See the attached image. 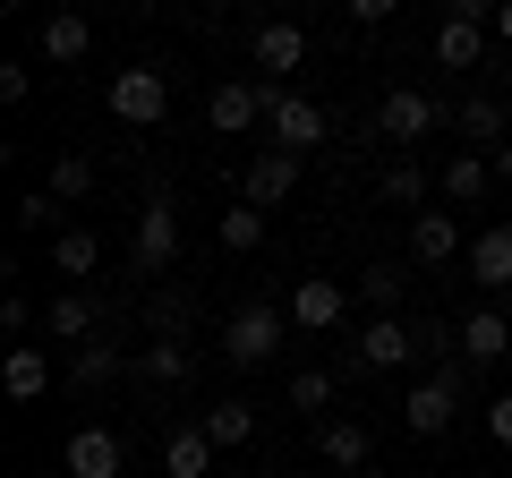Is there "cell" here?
Returning <instances> with one entry per match:
<instances>
[{"mask_svg":"<svg viewBox=\"0 0 512 478\" xmlns=\"http://www.w3.org/2000/svg\"><path fill=\"white\" fill-rule=\"evenodd\" d=\"M137 376H146V385H188V376H197V350H188L180 333H154V342L137 350Z\"/></svg>","mask_w":512,"mask_h":478,"instance_id":"ac0fdd59","label":"cell"},{"mask_svg":"<svg viewBox=\"0 0 512 478\" xmlns=\"http://www.w3.org/2000/svg\"><path fill=\"white\" fill-rule=\"evenodd\" d=\"M282 103V86L274 77H222L214 94H205V129L214 137H248V129H265V111Z\"/></svg>","mask_w":512,"mask_h":478,"instance_id":"6da1fadb","label":"cell"},{"mask_svg":"<svg viewBox=\"0 0 512 478\" xmlns=\"http://www.w3.org/2000/svg\"><path fill=\"white\" fill-rule=\"evenodd\" d=\"M436 120H444V111L427 103L419 86H393V94H384V103H376V129L393 137V154H402V146H419V137L436 129Z\"/></svg>","mask_w":512,"mask_h":478,"instance_id":"ba28073f","label":"cell"},{"mask_svg":"<svg viewBox=\"0 0 512 478\" xmlns=\"http://www.w3.org/2000/svg\"><path fill=\"white\" fill-rule=\"evenodd\" d=\"M393 9H402V0H350V18H359V26H384Z\"/></svg>","mask_w":512,"mask_h":478,"instance_id":"f35d334b","label":"cell"},{"mask_svg":"<svg viewBox=\"0 0 512 478\" xmlns=\"http://www.w3.org/2000/svg\"><path fill=\"white\" fill-rule=\"evenodd\" d=\"M453 129H461V146H470V154H495V146L512 137V111H504V94H461Z\"/></svg>","mask_w":512,"mask_h":478,"instance_id":"8fae6325","label":"cell"},{"mask_svg":"<svg viewBox=\"0 0 512 478\" xmlns=\"http://www.w3.org/2000/svg\"><path fill=\"white\" fill-rule=\"evenodd\" d=\"M470 282L478 291H512V222H495V231L470 239Z\"/></svg>","mask_w":512,"mask_h":478,"instance_id":"e0dca14e","label":"cell"},{"mask_svg":"<svg viewBox=\"0 0 512 478\" xmlns=\"http://www.w3.org/2000/svg\"><path fill=\"white\" fill-rule=\"evenodd\" d=\"M94 265H103V239L94 231H60L52 239V274H94Z\"/></svg>","mask_w":512,"mask_h":478,"instance_id":"83f0119b","label":"cell"},{"mask_svg":"<svg viewBox=\"0 0 512 478\" xmlns=\"http://www.w3.org/2000/svg\"><path fill=\"white\" fill-rule=\"evenodd\" d=\"M94 180H103V171H94V154H52V197H60V205L94 197Z\"/></svg>","mask_w":512,"mask_h":478,"instance_id":"4316f807","label":"cell"},{"mask_svg":"<svg viewBox=\"0 0 512 478\" xmlns=\"http://www.w3.org/2000/svg\"><path fill=\"white\" fill-rule=\"evenodd\" d=\"M410 257H419V265L461 257V222L444 214V205H419V222H410Z\"/></svg>","mask_w":512,"mask_h":478,"instance_id":"ffe728a7","label":"cell"},{"mask_svg":"<svg viewBox=\"0 0 512 478\" xmlns=\"http://www.w3.org/2000/svg\"><path fill=\"white\" fill-rule=\"evenodd\" d=\"M291 410H316V419H325L333 410V368H299L291 376Z\"/></svg>","mask_w":512,"mask_h":478,"instance_id":"1f68e13d","label":"cell"},{"mask_svg":"<svg viewBox=\"0 0 512 478\" xmlns=\"http://www.w3.org/2000/svg\"><path fill=\"white\" fill-rule=\"evenodd\" d=\"M26 86H35V77H26V60H0V103H26Z\"/></svg>","mask_w":512,"mask_h":478,"instance_id":"d590c367","label":"cell"},{"mask_svg":"<svg viewBox=\"0 0 512 478\" xmlns=\"http://www.w3.org/2000/svg\"><path fill=\"white\" fill-rule=\"evenodd\" d=\"M487 436L512 444V393H495V402H487Z\"/></svg>","mask_w":512,"mask_h":478,"instance_id":"8d00e7d4","label":"cell"},{"mask_svg":"<svg viewBox=\"0 0 512 478\" xmlns=\"http://www.w3.org/2000/svg\"><path fill=\"white\" fill-rule=\"evenodd\" d=\"M453 410H461V359L410 385V402H402V427H410V436H444V427H453Z\"/></svg>","mask_w":512,"mask_h":478,"instance_id":"5b68a950","label":"cell"},{"mask_svg":"<svg viewBox=\"0 0 512 478\" xmlns=\"http://www.w3.org/2000/svg\"><path fill=\"white\" fill-rule=\"evenodd\" d=\"M478 52H487V26H470V18H444L436 26V60H444V69H478Z\"/></svg>","mask_w":512,"mask_h":478,"instance_id":"cb8c5ba5","label":"cell"},{"mask_svg":"<svg viewBox=\"0 0 512 478\" xmlns=\"http://www.w3.org/2000/svg\"><path fill=\"white\" fill-rule=\"evenodd\" d=\"M35 52L52 60V69H69V60H86V52H94V26L77 18V9H52V18L35 26Z\"/></svg>","mask_w":512,"mask_h":478,"instance_id":"2e32d148","label":"cell"},{"mask_svg":"<svg viewBox=\"0 0 512 478\" xmlns=\"http://www.w3.org/2000/svg\"><path fill=\"white\" fill-rule=\"evenodd\" d=\"M146 325H154V333H180V325H188V299H180V291H163V299L146 308Z\"/></svg>","mask_w":512,"mask_h":478,"instance_id":"836d02e7","label":"cell"},{"mask_svg":"<svg viewBox=\"0 0 512 478\" xmlns=\"http://www.w3.org/2000/svg\"><path fill=\"white\" fill-rule=\"evenodd\" d=\"M214 239H222V248H231V257H248L256 239H265V205H248V197H239V205H222Z\"/></svg>","mask_w":512,"mask_h":478,"instance_id":"484cf974","label":"cell"},{"mask_svg":"<svg viewBox=\"0 0 512 478\" xmlns=\"http://www.w3.org/2000/svg\"><path fill=\"white\" fill-rule=\"evenodd\" d=\"M376 188H384V205H419L427 197V171L410 163V154H393V163L376 171Z\"/></svg>","mask_w":512,"mask_h":478,"instance_id":"f1b7e54d","label":"cell"},{"mask_svg":"<svg viewBox=\"0 0 512 478\" xmlns=\"http://www.w3.org/2000/svg\"><path fill=\"white\" fill-rule=\"evenodd\" d=\"M487 180H495V163H487V154H470V146L444 163V197H453V205H478V197H487Z\"/></svg>","mask_w":512,"mask_h":478,"instance_id":"d4e9b609","label":"cell"},{"mask_svg":"<svg viewBox=\"0 0 512 478\" xmlns=\"http://www.w3.org/2000/svg\"><path fill=\"white\" fill-rule=\"evenodd\" d=\"M444 18H470V26H495V0H444Z\"/></svg>","mask_w":512,"mask_h":478,"instance_id":"74e56055","label":"cell"},{"mask_svg":"<svg viewBox=\"0 0 512 478\" xmlns=\"http://www.w3.org/2000/svg\"><path fill=\"white\" fill-rule=\"evenodd\" d=\"M214 453H222V444L205 436V427H171V444H163V470H171V478H205V470H214Z\"/></svg>","mask_w":512,"mask_h":478,"instance_id":"7402d4cb","label":"cell"},{"mask_svg":"<svg viewBox=\"0 0 512 478\" xmlns=\"http://www.w3.org/2000/svg\"><path fill=\"white\" fill-rule=\"evenodd\" d=\"M128 265H137V274H171V265H180V197H171V188H154V197L137 205Z\"/></svg>","mask_w":512,"mask_h":478,"instance_id":"7a4b0ae2","label":"cell"},{"mask_svg":"<svg viewBox=\"0 0 512 478\" xmlns=\"http://www.w3.org/2000/svg\"><path fill=\"white\" fill-rule=\"evenodd\" d=\"M43 325H52V342H86V333L103 325V299H94V291H60Z\"/></svg>","mask_w":512,"mask_h":478,"instance_id":"44dd1931","label":"cell"},{"mask_svg":"<svg viewBox=\"0 0 512 478\" xmlns=\"http://www.w3.org/2000/svg\"><path fill=\"white\" fill-rule=\"evenodd\" d=\"M103 103H111L120 129H154V120L171 111V77H163V69H120V77L103 86Z\"/></svg>","mask_w":512,"mask_h":478,"instance_id":"277c9868","label":"cell"},{"mask_svg":"<svg viewBox=\"0 0 512 478\" xmlns=\"http://www.w3.org/2000/svg\"><path fill=\"white\" fill-rule=\"evenodd\" d=\"M512 350V325L495 308H478V316H461V368H495Z\"/></svg>","mask_w":512,"mask_h":478,"instance_id":"d6986e66","label":"cell"},{"mask_svg":"<svg viewBox=\"0 0 512 478\" xmlns=\"http://www.w3.org/2000/svg\"><path fill=\"white\" fill-rule=\"evenodd\" d=\"M52 214H60V197H52V188L18 197V231H26V239H35V231H52Z\"/></svg>","mask_w":512,"mask_h":478,"instance_id":"d6a6232c","label":"cell"},{"mask_svg":"<svg viewBox=\"0 0 512 478\" xmlns=\"http://www.w3.org/2000/svg\"><path fill=\"white\" fill-rule=\"evenodd\" d=\"M350 299H359V308H376V316H393V308H402V274H393V265H367Z\"/></svg>","mask_w":512,"mask_h":478,"instance_id":"4dcf8cb0","label":"cell"},{"mask_svg":"<svg viewBox=\"0 0 512 478\" xmlns=\"http://www.w3.org/2000/svg\"><path fill=\"white\" fill-rule=\"evenodd\" d=\"M299 188V154H282V146H256L248 154V171H239V197L248 205H282Z\"/></svg>","mask_w":512,"mask_h":478,"instance_id":"9c48e42d","label":"cell"},{"mask_svg":"<svg viewBox=\"0 0 512 478\" xmlns=\"http://www.w3.org/2000/svg\"><path fill=\"white\" fill-rule=\"evenodd\" d=\"M282 333H291V308H265V299L239 308L231 325H222V368H265L282 350Z\"/></svg>","mask_w":512,"mask_h":478,"instance_id":"3957f363","label":"cell"},{"mask_svg":"<svg viewBox=\"0 0 512 478\" xmlns=\"http://www.w3.org/2000/svg\"><path fill=\"white\" fill-rule=\"evenodd\" d=\"M487 163H495V180H512V137H504V146L487 154Z\"/></svg>","mask_w":512,"mask_h":478,"instance_id":"60d3db41","label":"cell"},{"mask_svg":"<svg viewBox=\"0 0 512 478\" xmlns=\"http://www.w3.org/2000/svg\"><path fill=\"white\" fill-rule=\"evenodd\" d=\"M342 316H350V291H342L333 274H308V282L291 291V325H299V333H333Z\"/></svg>","mask_w":512,"mask_h":478,"instance_id":"30bf717a","label":"cell"},{"mask_svg":"<svg viewBox=\"0 0 512 478\" xmlns=\"http://www.w3.org/2000/svg\"><path fill=\"white\" fill-rule=\"evenodd\" d=\"M0 393H9V402H43V393H52V359H43V342H9V359H0Z\"/></svg>","mask_w":512,"mask_h":478,"instance_id":"5bb4252c","label":"cell"},{"mask_svg":"<svg viewBox=\"0 0 512 478\" xmlns=\"http://www.w3.org/2000/svg\"><path fill=\"white\" fill-rule=\"evenodd\" d=\"M26 325H35V299L9 291V299H0V333H26Z\"/></svg>","mask_w":512,"mask_h":478,"instance_id":"e575fe53","label":"cell"},{"mask_svg":"<svg viewBox=\"0 0 512 478\" xmlns=\"http://www.w3.org/2000/svg\"><path fill=\"white\" fill-rule=\"evenodd\" d=\"M60 461H69V478H120L128 444L111 436V427H77V436H69V453H60Z\"/></svg>","mask_w":512,"mask_h":478,"instance_id":"4fadbf2b","label":"cell"},{"mask_svg":"<svg viewBox=\"0 0 512 478\" xmlns=\"http://www.w3.org/2000/svg\"><path fill=\"white\" fill-rule=\"evenodd\" d=\"M248 60H256V77H274V86H282V77L308 60V35H299L291 18H274V26H256V35H248Z\"/></svg>","mask_w":512,"mask_h":478,"instance_id":"7c38bea8","label":"cell"},{"mask_svg":"<svg viewBox=\"0 0 512 478\" xmlns=\"http://www.w3.org/2000/svg\"><path fill=\"white\" fill-rule=\"evenodd\" d=\"M316 453H325V470H367L376 436H367V419H316Z\"/></svg>","mask_w":512,"mask_h":478,"instance_id":"9a60e30c","label":"cell"},{"mask_svg":"<svg viewBox=\"0 0 512 478\" xmlns=\"http://www.w3.org/2000/svg\"><path fill=\"white\" fill-rule=\"evenodd\" d=\"M419 359V325H402V316H376V325L350 342V368L359 376H384V368H410Z\"/></svg>","mask_w":512,"mask_h":478,"instance_id":"8992f818","label":"cell"},{"mask_svg":"<svg viewBox=\"0 0 512 478\" xmlns=\"http://www.w3.org/2000/svg\"><path fill=\"white\" fill-rule=\"evenodd\" d=\"M265 146H282V154H316V146H325V111H316L308 94L282 86V103L265 111Z\"/></svg>","mask_w":512,"mask_h":478,"instance_id":"52a82bcc","label":"cell"},{"mask_svg":"<svg viewBox=\"0 0 512 478\" xmlns=\"http://www.w3.org/2000/svg\"><path fill=\"white\" fill-rule=\"evenodd\" d=\"M111 376H120V342H77V359H69V385H77V393H103Z\"/></svg>","mask_w":512,"mask_h":478,"instance_id":"603a6c76","label":"cell"},{"mask_svg":"<svg viewBox=\"0 0 512 478\" xmlns=\"http://www.w3.org/2000/svg\"><path fill=\"white\" fill-rule=\"evenodd\" d=\"M495 43H512V0H495Z\"/></svg>","mask_w":512,"mask_h":478,"instance_id":"ab89813d","label":"cell"},{"mask_svg":"<svg viewBox=\"0 0 512 478\" xmlns=\"http://www.w3.org/2000/svg\"><path fill=\"white\" fill-rule=\"evenodd\" d=\"M197 427H205L214 444H248V436H256V410H248V402H214Z\"/></svg>","mask_w":512,"mask_h":478,"instance_id":"f546056e","label":"cell"}]
</instances>
